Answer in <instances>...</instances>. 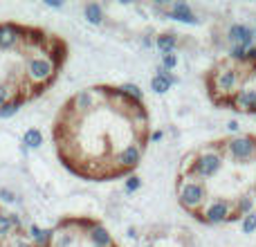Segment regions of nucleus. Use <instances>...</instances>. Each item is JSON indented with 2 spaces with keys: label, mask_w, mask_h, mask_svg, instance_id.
Segmentation results:
<instances>
[{
  "label": "nucleus",
  "mask_w": 256,
  "mask_h": 247,
  "mask_svg": "<svg viewBox=\"0 0 256 247\" xmlns=\"http://www.w3.org/2000/svg\"><path fill=\"white\" fill-rule=\"evenodd\" d=\"M120 90L124 94H128L130 99H137V102H144V92L140 90V86H135V84H124V86H120Z\"/></svg>",
  "instance_id": "5701e85b"
},
{
  "label": "nucleus",
  "mask_w": 256,
  "mask_h": 247,
  "mask_svg": "<svg viewBox=\"0 0 256 247\" xmlns=\"http://www.w3.org/2000/svg\"><path fill=\"white\" fill-rule=\"evenodd\" d=\"M12 232H14V227H12V222H9V214L0 212V243L12 238Z\"/></svg>",
  "instance_id": "412c9836"
},
{
  "label": "nucleus",
  "mask_w": 256,
  "mask_h": 247,
  "mask_svg": "<svg viewBox=\"0 0 256 247\" xmlns=\"http://www.w3.org/2000/svg\"><path fill=\"white\" fill-rule=\"evenodd\" d=\"M22 146H25L27 150L40 148V146H43V132H40L38 128H30V130H25V135H22Z\"/></svg>",
  "instance_id": "6ab92c4d"
},
{
  "label": "nucleus",
  "mask_w": 256,
  "mask_h": 247,
  "mask_svg": "<svg viewBox=\"0 0 256 247\" xmlns=\"http://www.w3.org/2000/svg\"><path fill=\"white\" fill-rule=\"evenodd\" d=\"M45 4L52 9H61L63 7V0H45Z\"/></svg>",
  "instance_id": "2f4dec72"
},
{
  "label": "nucleus",
  "mask_w": 256,
  "mask_h": 247,
  "mask_svg": "<svg viewBox=\"0 0 256 247\" xmlns=\"http://www.w3.org/2000/svg\"><path fill=\"white\" fill-rule=\"evenodd\" d=\"M254 120H256V115H254Z\"/></svg>",
  "instance_id": "4c0bfd02"
},
{
  "label": "nucleus",
  "mask_w": 256,
  "mask_h": 247,
  "mask_svg": "<svg viewBox=\"0 0 256 247\" xmlns=\"http://www.w3.org/2000/svg\"><path fill=\"white\" fill-rule=\"evenodd\" d=\"M230 40L234 45H240V48H252V40H254V32L250 30L248 25H232L230 27Z\"/></svg>",
  "instance_id": "ddd939ff"
},
{
  "label": "nucleus",
  "mask_w": 256,
  "mask_h": 247,
  "mask_svg": "<svg viewBox=\"0 0 256 247\" xmlns=\"http://www.w3.org/2000/svg\"><path fill=\"white\" fill-rule=\"evenodd\" d=\"M254 74V68L250 66V72L248 76H245L243 86H240V90L234 94V99H232V106L234 110H243V112H252L256 115V86L250 84V79H252Z\"/></svg>",
  "instance_id": "1a4fd4ad"
},
{
  "label": "nucleus",
  "mask_w": 256,
  "mask_h": 247,
  "mask_svg": "<svg viewBox=\"0 0 256 247\" xmlns=\"http://www.w3.org/2000/svg\"><path fill=\"white\" fill-rule=\"evenodd\" d=\"M22 104H25V97H14L9 99L7 104H4L2 108H0V120H9V117H14L18 110L22 108Z\"/></svg>",
  "instance_id": "aec40b11"
},
{
  "label": "nucleus",
  "mask_w": 256,
  "mask_h": 247,
  "mask_svg": "<svg viewBox=\"0 0 256 247\" xmlns=\"http://www.w3.org/2000/svg\"><path fill=\"white\" fill-rule=\"evenodd\" d=\"M128 238H137V232L132 230V227H130V230H128Z\"/></svg>",
  "instance_id": "c9c22d12"
},
{
  "label": "nucleus",
  "mask_w": 256,
  "mask_h": 247,
  "mask_svg": "<svg viewBox=\"0 0 256 247\" xmlns=\"http://www.w3.org/2000/svg\"><path fill=\"white\" fill-rule=\"evenodd\" d=\"M162 137H164L162 130H153V132H150V137H148V142H160Z\"/></svg>",
  "instance_id": "473e14b6"
},
{
  "label": "nucleus",
  "mask_w": 256,
  "mask_h": 247,
  "mask_svg": "<svg viewBox=\"0 0 256 247\" xmlns=\"http://www.w3.org/2000/svg\"><path fill=\"white\" fill-rule=\"evenodd\" d=\"M102 102V88H86L79 90L70 102L66 104V115H86Z\"/></svg>",
  "instance_id": "6e6552de"
},
{
  "label": "nucleus",
  "mask_w": 256,
  "mask_h": 247,
  "mask_svg": "<svg viewBox=\"0 0 256 247\" xmlns=\"http://www.w3.org/2000/svg\"><path fill=\"white\" fill-rule=\"evenodd\" d=\"M227 128H230L232 132H236V130H238V122H236V120H232L230 124H227Z\"/></svg>",
  "instance_id": "72a5a7b5"
},
{
  "label": "nucleus",
  "mask_w": 256,
  "mask_h": 247,
  "mask_svg": "<svg viewBox=\"0 0 256 247\" xmlns=\"http://www.w3.org/2000/svg\"><path fill=\"white\" fill-rule=\"evenodd\" d=\"M27 232H30L27 236H30V240L34 243V247H50L52 245V236H54L52 230H43V227H38V225H30Z\"/></svg>",
  "instance_id": "2eb2a0df"
},
{
  "label": "nucleus",
  "mask_w": 256,
  "mask_h": 247,
  "mask_svg": "<svg viewBox=\"0 0 256 247\" xmlns=\"http://www.w3.org/2000/svg\"><path fill=\"white\" fill-rule=\"evenodd\" d=\"M9 222H12V227L16 230V234L22 230V220H20V216H18V214H9Z\"/></svg>",
  "instance_id": "c85d7f7f"
},
{
  "label": "nucleus",
  "mask_w": 256,
  "mask_h": 247,
  "mask_svg": "<svg viewBox=\"0 0 256 247\" xmlns=\"http://www.w3.org/2000/svg\"><path fill=\"white\" fill-rule=\"evenodd\" d=\"M245 66H238L234 61H220L209 70L207 74V88H209V97L216 106H232V99L234 94L240 90L248 72H243Z\"/></svg>",
  "instance_id": "f257e3e1"
},
{
  "label": "nucleus",
  "mask_w": 256,
  "mask_h": 247,
  "mask_svg": "<svg viewBox=\"0 0 256 247\" xmlns=\"http://www.w3.org/2000/svg\"><path fill=\"white\" fill-rule=\"evenodd\" d=\"M12 247H34L30 240H25L22 236H14L12 238Z\"/></svg>",
  "instance_id": "7c9ffc66"
},
{
  "label": "nucleus",
  "mask_w": 256,
  "mask_h": 247,
  "mask_svg": "<svg viewBox=\"0 0 256 247\" xmlns=\"http://www.w3.org/2000/svg\"><path fill=\"white\" fill-rule=\"evenodd\" d=\"M140 186H142V178L140 176H128L126 178V182H124L126 194H135V191H140Z\"/></svg>",
  "instance_id": "393cba45"
},
{
  "label": "nucleus",
  "mask_w": 256,
  "mask_h": 247,
  "mask_svg": "<svg viewBox=\"0 0 256 247\" xmlns=\"http://www.w3.org/2000/svg\"><path fill=\"white\" fill-rule=\"evenodd\" d=\"M225 166V155H222V148L218 142H212V144L202 146V148L194 150V153L184 155L180 164V173L184 176H191L196 180H214L218 173Z\"/></svg>",
  "instance_id": "f03ea898"
},
{
  "label": "nucleus",
  "mask_w": 256,
  "mask_h": 247,
  "mask_svg": "<svg viewBox=\"0 0 256 247\" xmlns=\"http://www.w3.org/2000/svg\"><path fill=\"white\" fill-rule=\"evenodd\" d=\"M222 148L225 160H232L234 164H250L256 160V135L243 132V135H234L227 140H218Z\"/></svg>",
  "instance_id": "20e7f679"
},
{
  "label": "nucleus",
  "mask_w": 256,
  "mask_h": 247,
  "mask_svg": "<svg viewBox=\"0 0 256 247\" xmlns=\"http://www.w3.org/2000/svg\"><path fill=\"white\" fill-rule=\"evenodd\" d=\"M76 240H79V232L70 230V227H68V222H63V225H58V230L54 232L52 245H50V247H74Z\"/></svg>",
  "instance_id": "f8f14e48"
},
{
  "label": "nucleus",
  "mask_w": 256,
  "mask_h": 247,
  "mask_svg": "<svg viewBox=\"0 0 256 247\" xmlns=\"http://www.w3.org/2000/svg\"><path fill=\"white\" fill-rule=\"evenodd\" d=\"M144 150H146V146H142V144H128L126 148H122L120 153L115 155V178L130 176L142 164Z\"/></svg>",
  "instance_id": "0eeeda50"
},
{
  "label": "nucleus",
  "mask_w": 256,
  "mask_h": 247,
  "mask_svg": "<svg viewBox=\"0 0 256 247\" xmlns=\"http://www.w3.org/2000/svg\"><path fill=\"white\" fill-rule=\"evenodd\" d=\"M153 45H155L153 38H144V48H153Z\"/></svg>",
  "instance_id": "f704fd0d"
},
{
  "label": "nucleus",
  "mask_w": 256,
  "mask_h": 247,
  "mask_svg": "<svg viewBox=\"0 0 256 247\" xmlns=\"http://www.w3.org/2000/svg\"><path fill=\"white\" fill-rule=\"evenodd\" d=\"M176 45H178V36L173 34V32H162V34L155 38V48L162 52V56L164 54H173Z\"/></svg>",
  "instance_id": "dca6fc26"
},
{
  "label": "nucleus",
  "mask_w": 256,
  "mask_h": 247,
  "mask_svg": "<svg viewBox=\"0 0 256 247\" xmlns=\"http://www.w3.org/2000/svg\"><path fill=\"white\" fill-rule=\"evenodd\" d=\"M166 16L173 18V20L189 22V25H198V18H196V14L191 12V7L186 2H173L171 9L166 12Z\"/></svg>",
  "instance_id": "4468645a"
},
{
  "label": "nucleus",
  "mask_w": 256,
  "mask_h": 247,
  "mask_svg": "<svg viewBox=\"0 0 256 247\" xmlns=\"http://www.w3.org/2000/svg\"><path fill=\"white\" fill-rule=\"evenodd\" d=\"M245 52H248L245 48H240V45H234V48H232V52H230V61L238 63V66H248V58H245Z\"/></svg>",
  "instance_id": "b1692460"
},
{
  "label": "nucleus",
  "mask_w": 256,
  "mask_h": 247,
  "mask_svg": "<svg viewBox=\"0 0 256 247\" xmlns=\"http://www.w3.org/2000/svg\"><path fill=\"white\" fill-rule=\"evenodd\" d=\"M173 84H176V79L171 76V72H166V74H155L153 79H150V90H153L155 94H164L171 90Z\"/></svg>",
  "instance_id": "f3484780"
},
{
  "label": "nucleus",
  "mask_w": 256,
  "mask_h": 247,
  "mask_svg": "<svg viewBox=\"0 0 256 247\" xmlns=\"http://www.w3.org/2000/svg\"><path fill=\"white\" fill-rule=\"evenodd\" d=\"M232 214H234V200L227 198H214L209 200L202 207V212L198 214L200 222H207V225H220V222H230Z\"/></svg>",
  "instance_id": "39448f33"
},
{
  "label": "nucleus",
  "mask_w": 256,
  "mask_h": 247,
  "mask_svg": "<svg viewBox=\"0 0 256 247\" xmlns=\"http://www.w3.org/2000/svg\"><path fill=\"white\" fill-rule=\"evenodd\" d=\"M245 58H248V66L256 68V45H252V48H248V52H245Z\"/></svg>",
  "instance_id": "c756f323"
},
{
  "label": "nucleus",
  "mask_w": 256,
  "mask_h": 247,
  "mask_svg": "<svg viewBox=\"0 0 256 247\" xmlns=\"http://www.w3.org/2000/svg\"><path fill=\"white\" fill-rule=\"evenodd\" d=\"M18 200V196L14 194L12 189H7V186H2L0 189V202H7V204H14Z\"/></svg>",
  "instance_id": "bb28decb"
},
{
  "label": "nucleus",
  "mask_w": 256,
  "mask_h": 247,
  "mask_svg": "<svg viewBox=\"0 0 256 247\" xmlns=\"http://www.w3.org/2000/svg\"><path fill=\"white\" fill-rule=\"evenodd\" d=\"M84 16H86V20L90 22V25H102L104 22V7L99 2H88L84 7Z\"/></svg>",
  "instance_id": "a211bd4d"
},
{
  "label": "nucleus",
  "mask_w": 256,
  "mask_h": 247,
  "mask_svg": "<svg viewBox=\"0 0 256 247\" xmlns=\"http://www.w3.org/2000/svg\"><path fill=\"white\" fill-rule=\"evenodd\" d=\"M146 247H150V245H146Z\"/></svg>",
  "instance_id": "e433bc0d"
},
{
  "label": "nucleus",
  "mask_w": 256,
  "mask_h": 247,
  "mask_svg": "<svg viewBox=\"0 0 256 247\" xmlns=\"http://www.w3.org/2000/svg\"><path fill=\"white\" fill-rule=\"evenodd\" d=\"M240 232H243V234H254L256 232V212L240 218Z\"/></svg>",
  "instance_id": "4be33fe9"
},
{
  "label": "nucleus",
  "mask_w": 256,
  "mask_h": 247,
  "mask_svg": "<svg viewBox=\"0 0 256 247\" xmlns=\"http://www.w3.org/2000/svg\"><path fill=\"white\" fill-rule=\"evenodd\" d=\"M56 68L58 63L48 56H30L25 63V76L32 84H48L50 79H54Z\"/></svg>",
  "instance_id": "423d86ee"
},
{
  "label": "nucleus",
  "mask_w": 256,
  "mask_h": 247,
  "mask_svg": "<svg viewBox=\"0 0 256 247\" xmlns=\"http://www.w3.org/2000/svg\"><path fill=\"white\" fill-rule=\"evenodd\" d=\"M254 70H256V68H254Z\"/></svg>",
  "instance_id": "58836bf2"
},
{
  "label": "nucleus",
  "mask_w": 256,
  "mask_h": 247,
  "mask_svg": "<svg viewBox=\"0 0 256 247\" xmlns=\"http://www.w3.org/2000/svg\"><path fill=\"white\" fill-rule=\"evenodd\" d=\"M86 238L90 240L92 247H117L112 234L102 225V222H94V220H86Z\"/></svg>",
  "instance_id": "9d476101"
},
{
  "label": "nucleus",
  "mask_w": 256,
  "mask_h": 247,
  "mask_svg": "<svg viewBox=\"0 0 256 247\" xmlns=\"http://www.w3.org/2000/svg\"><path fill=\"white\" fill-rule=\"evenodd\" d=\"M176 196H178V202L184 212H189L191 216H198L202 212V207L209 202V189H207V182L202 180H196L191 176H184V173H178V180H176Z\"/></svg>",
  "instance_id": "7ed1b4c3"
},
{
  "label": "nucleus",
  "mask_w": 256,
  "mask_h": 247,
  "mask_svg": "<svg viewBox=\"0 0 256 247\" xmlns=\"http://www.w3.org/2000/svg\"><path fill=\"white\" fill-rule=\"evenodd\" d=\"M12 94H14V88H12V86H9V84H0V108H2L4 104L9 102V99H14Z\"/></svg>",
  "instance_id": "a878e982"
},
{
  "label": "nucleus",
  "mask_w": 256,
  "mask_h": 247,
  "mask_svg": "<svg viewBox=\"0 0 256 247\" xmlns=\"http://www.w3.org/2000/svg\"><path fill=\"white\" fill-rule=\"evenodd\" d=\"M25 32L14 25H0V50H16L25 38Z\"/></svg>",
  "instance_id": "9b49d317"
},
{
  "label": "nucleus",
  "mask_w": 256,
  "mask_h": 247,
  "mask_svg": "<svg viewBox=\"0 0 256 247\" xmlns=\"http://www.w3.org/2000/svg\"><path fill=\"white\" fill-rule=\"evenodd\" d=\"M176 66H178V56L176 54H164L162 56V68L166 72H171V70H176Z\"/></svg>",
  "instance_id": "cd10ccee"
}]
</instances>
